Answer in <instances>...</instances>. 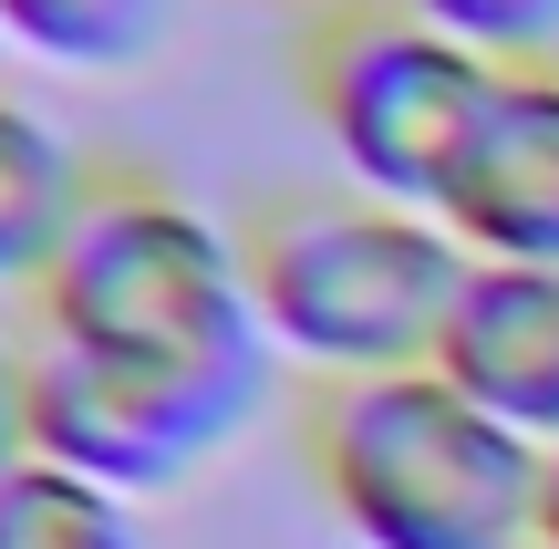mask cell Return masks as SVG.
<instances>
[{
    "label": "cell",
    "mask_w": 559,
    "mask_h": 549,
    "mask_svg": "<svg viewBox=\"0 0 559 549\" xmlns=\"http://www.w3.org/2000/svg\"><path fill=\"white\" fill-rule=\"evenodd\" d=\"M21 332L124 373H156V384H187V394H218L239 415L270 405V363H280L260 332L239 228L135 156H104L62 260L21 301Z\"/></svg>",
    "instance_id": "6da1fadb"
},
{
    "label": "cell",
    "mask_w": 559,
    "mask_h": 549,
    "mask_svg": "<svg viewBox=\"0 0 559 549\" xmlns=\"http://www.w3.org/2000/svg\"><path fill=\"white\" fill-rule=\"evenodd\" d=\"M260 332L300 384H353V373H425L456 322L466 249L436 207H394L362 187H280L239 218Z\"/></svg>",
    "instance_id": "7a4b0ae2"
},
{
    "label": "cell",
    "mask_w": 559,
    "mask_h": 549,
    "mask_svg": "<svg viewBox=\"0 0 559 549\" xmlns=\"http://www.w3.org/2000/svg\"><path fill=\"white\" fill-rule=\"evenodd\" d=\"M300 467L353 549H508L539 529L549 456L436 363L300 384Z\"/></svg>",
    "instance_id": "3957f363"
},
{
    "label": "cell",
    "mask_w": 559,
    "mask_h": 549,
    "mask_svg": "<svg viewBox=\"0 0 559 549\" xmlns=\"http://www.w3.org/2000/svg\"><path fill=\"white\" fill-rule=\"evenodd\" d=\"M290 83L342 187L394 207H445V177L498 94V62L445 41L404 0H321L290 41Z\"/></svg>",
    "instance_id": "277c9868"
},
{
    "label": "cell",
    "mask_w": 559,
    "mask_h": 549,
    "mask_svg": "<svg viewBox=\"0 0 559 549\" xmlns=\"http://www.w3.org/2000/svg\"><path fill=\"white\" fill-rule=\"evenodd\" d=\"M21 363H32V456L94 477L115 498H177L187 477H207L228 456V435L249 426L218 394L156 384V373L94 363V353H62L41 332H21Z\"/></svg>",
    "instance_id": "5b68a950"
},
{
    "label": "cell",
    "mask_w": 559,
    "mask_h": 549,
    "mask_svg": "<svg viewBox=\"0 0 559 549\" xmlns=\"http://www.w3.org/2000/svg\"><path fill=\"white\" fill-rule=\"evenodd\" d=\"M436 218L456 228L466 260L559 270V62L498 73V94H487Z\"/></svg>",
    "instance_id": "8992f818"
},
{
    "label": "cell",
    "mask_w": 559,
    "mask_h": 549,
    "mask_svg": "<svg viewBox=\"0 0 559 549\" xmlns=\"http://www.w3.org/2000/svg\"><path fill=\"white\" fill-rule=\"evenodd\" d=\"M436 373L487 405L508 435L559 456V270H498L477 260L456 290V322L436 343Z\"/></svg>",
    "instance_id": "52a82bcc"
},
{
    "label": "cell",
    "mask_w": 559,
    "mask_h": 549,
    "mask_svg": "<svg viewBox=\"0 0 559 549\" xmlns=\"http://www.w3.org/2000/svg\"><path fill=\"white\" fill-rule=\"evenodd\" d=\"M94 177H104V156H83L73 124L0 83V290H21V301L41 290V270L62 260Z\"/></svg>",
    "instance_id": "ba28073f"
},
{
    "label": "cell",
    "mask_w": 559,
    "mask_h": 549,
    "mask_svg": "<svg viewBox=\"0 0 559 549\" xmlns=\"http://www.w3.org/2000/svg\"><path fill=\"white\" fill-rule=\"evenodd\" d=\"M177 0H0V41L41 73H135Z\"/></svg>",
    "instance_id": "9c48e42d"
},
{
    "label": "cell",
    "mask_w": 559,
    "mask_h": 549,
    "mask_svg": "<svg viewBox=\"0 0 559 549\" xmlns=\"http://www.w3.org/2000/svg\"><path fill=\"white\" fill-rule=\"evenodd\" d=\"M0 549H145V518L135 498L94 488L52 456H21L0 477Z\"/></svg>",
    "instance_id": "30bf717a"
},
{
    "label": "cell",
    "mask_w": 559,
    "mask_h": 549,
    "mask_svg": "<svg viewBox=\"0 0 559 549\" xmlns=\"http://www.w3.org/2000/svg\"><path fill=\"white\" fill-rule=\"evenodd\" d=\"M415 21H436L445 41H466L477 62L519 73V62H559V0H404Z\"/></svg>",
    "instance_id": "8fae6325"
},
{
    "label": "cell",
    "mask_w": 559,
    "mask_h": 549,
    "mask_svg": "<svg viewBox=\"0 0 559 549\" xmlns=\"http://www.w3.org/2000/svg\"><path fill=\"white\" fill-rule=\"evenodd\" d=\"M32 456V363H21V332H0V477Z\"/></svg>",
    "instance_id": "7c38bea8"
},
{
    "label": "cell",
    "mask_w": 559,
    "mask_h": 549,
    "mask_svg": "<svg viewBox=\"0 0 559 549\" xmlns=\"http://www.w3.org/2000/svg\"><path fill=\"white\" fill-rule=\"evenodd\" d=\"M539 539L559 549V456H549V488H539Z\"/></svg>",
    "instance_id": "4fadbf2b"
},
{
    "label": "cell",
    "mask_w": 559,
    "mask_h": 549,
    "mask_svg": "<svg viewBox=\"0 0 559 549\" xmlns=\"http://www.w3.org/2000/svg\"><path fill=\"white\" fill-rule=\"evenodd\" d=\"M508 549H549V539H539V529H528V539H508Z\"/></svg>",
    "instance_id": "5bb4252c"
},
{
    "label": "cell",
    "mask_w": 559,
    "mask_h": 549,
    "mask_svg": "<svg viewBox=\"0 0 559 549\" xmlns=\"http://www.w3.org/2000/svg\"><path fill=\"white\" fill-rule=\"evenodd\" d=\"M311 11H321V0H311Z\"/></svg>",
    "instance_id": "9a60e30c"
}]
</instances>
